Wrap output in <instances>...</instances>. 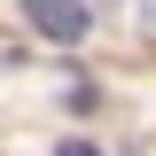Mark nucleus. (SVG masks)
<instances>
[{
  "label": "nucleus",
  "mask_w": 156,
  "mask_h": 156,
  "mask_svg": "<svg viewBox=\"0 0 156 156\" xmlns=\"http://www.w3.org/2000/svg\"><path fill=\"white\" fill-rule=\"evenodd\" d=\"M23 16H31L39 39H62V47H78V39L94 31V16H86V0H16Z\"/></svg>",
  "instance_id": "f257e3e1"
},
{
  "label": "nucleus",
  "mask_w": 156,
  "mask_h": 156,
  "mask_svg": "<svg viewBox=\"0 0 156 156\" xmlns=\"http://www.w3.org/2000/svg\"><path fill=\"white\" fill-rule=\"evenodd\" d=\"M55 156H94V148H86V140H62V148H55Z\"/></svg>",
  "instance_id": "7ed1b4c3"
},
{
  "label": "nucleus",
  "mask_w": 156,
  "mask_h": 156,
  "mask_svg": "<svg viewBox=\"0 0 156 156\" xmlns=\"http://www.w3.org/2000/svg\"><path fill=\"white\" fill-rule=\"evenodd\" d=\"M133 16H140V23H148V31H156V0H133Z\"/></svg>",
  "instance_id": "f03ea898"
}]
</instances>
